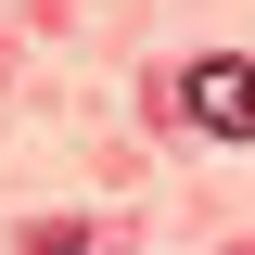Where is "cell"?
<instances>
[{"label": "cell", "mask_w": 255, "mask_h": 255, "mask_svg": "<svg viewBox=\"0 0 255 255\" xmlns=\"http://www.w3.org/2000/svg\"><path fill=\"white\" fill-rule=\"evenodd\" d=\"M179 115H191V128H217V140H255V64H230V51L179 64Z\"/></svg>", "instance_id": "obj_1"}, {"label": "cell", "mask_w": 255, "mask_h": 255, "mask_svg": "<svg viewBox=\"0 0 255 255\" xmlns=\"http://www.w3.org/2000/svg\"><path fill=\"white\" fill-rule=\"evenodd\" d=\"M38 255H90V230H38Z\"/></svg>", "instance_id": "obj_2"}]
</instances>
